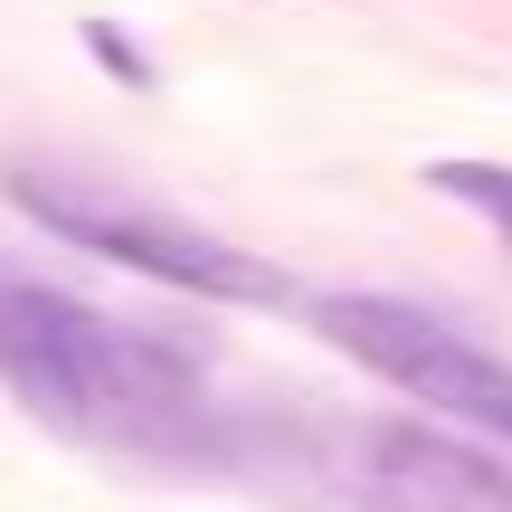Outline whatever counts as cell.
Here are the masks:
<instances>
[{
    "label": "cell",
    "mask_w": 512,
    "mask_h": 512,
    "mask_svg": "<svg viewBox=\"0 0 512 512\" xmlns=\"http://www.w3.org/2000/svg\"><path fill=\"white\" fill-rule=\"evenodd\" d=\"M304 484L342 512H512V465L418 418H351L304 446Z\"/></svg>",
    "instance_id": "obj_2"
},
{
    "label": "cell",
    "mask_w": 512,
    "mask_h": 512,
    "mask_svg": "<svg viewBox=\"0 0 512 512\" xmlns=\"http://www.w3.org/2000/svg\"><path fill=\"white\" fill-rule=\"evenodd\" d=\"M86 38H95V57H105V67H114V76H133V86H143V76H152V67H143V57H133V48H124V38H114V29H105V19H95V29H86Z\"/></svg>",
    "instance_id": "obj_6"
},
{
    "label": "cell",
    "mask_w": 512,
    "mask_h": 512,
    "mask_svg": "<svg viewBox=\"0 0 512 512\" xmlns=\"http://www.w3.org/2000/svg\"><path fill=\"white\" fill-rule=\"evenodd\" d=\"M10 200H19V209H38L57 238L114 256V266H143V275H162V285L228 294V304H275V294H285L266 266H256V256L219 247V238H200V228H171V219H152V209H95V200H67V190L29 181V171H10Z\"/></svg>",
    "instance_id": "obj_4"
},
{
    "label": "cell",
    "mask_w": 512,
    "mask_h": 512,
    "mask_svg": "<svg viewBox=\"0 0 512 512\" xmlns=\"http://www.w3.org/2000/svg\"><path fill=\"white\" fill-rule=\"evenodd\" d=\"M0 380L57 437L162 465H219V408H209L200 361L57 285H0Z\"/></svg>",
    "instance_id": "obj_1"
},
{
    "label": "cell",
    "mask_w": 512,
    "mask_h": 512,
    "mask_svg": "<svg viewBox=\"0 0 512 512\" xmlns=\"http://www.w3.org/2000/svg\"><path fill=\"white\" fill-rule=\"evenodd\" d=\"M313 323L361 370H380L389 389H408L418 408H446V418L484 427V437H512V361L484 351V342H465L456 323L399 304V294H323Z\"/></svg>",
    "instance_id": "obj_3"
},
{
    "label": "cell",
    "mask_w": 512,
    "mask_h": 512,
    "mask_svg": "<svg viewBox=\"0 0 512 512\" xmlns=\"http://www.w3.org/2000/svg\"><path fill=\"white\" fill-rule=\"evenodd\" d=\"M427 190L484 209V219L503 228V247H512V171H503V162H427Z\"/></svg>",
    "instance_id": "obj_5"
}]
</instances>
